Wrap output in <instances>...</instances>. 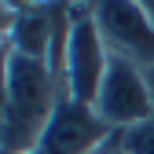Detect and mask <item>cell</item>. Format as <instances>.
I'll list each match as a JSON object with an SVG mask.
<instances>
[{
    "label": "cell",
    "instance_id": "obj_7",
    "mask_svg": "<svg viewBox=\"0 0 154 154\" xmlns=\"http://www.w3.org/2000/svg\"><path fill=\"white\" fill-rule=\"evenodd\" d=\"M114 143L121 154H154V114L140 125H128L121 132H114Z\"/></svg>",
    "mask_w": 154,
    "mask_h": 154
},
{
    "label": "cell",
    "instance_id": "obj_5",
    "mask_svg": "<svg viewBox=\"0 0 154 154\" xmlns=\"http://www.w3.org/2000/svg\"><path fill=\"white\" fill-rule=\"evenodd\" d=\"M92 15L110 55H125L143 70H154V22L143 4H92Z\"/></svg>",
    "mask_w": 154,
    "mask_h": 154
},
{
    "label": "cell",
    "instance_id": "obj_4",
    "mask_svg": "<svg viewBox=\"0 0 154 154\" xmlns=\"http://www.w3.org/2000/svg\"><path fill=\"white\" fill-rule=\"evenodd\" d=\"M110 136H114V128L95 114V106L63 95L51 121L44 125L37 150L41 154H95Z\"/></svg>",
    "mask_w": 154,
    "mask_h": 154
},
{
    "label": "cell",
    "instance_id": "obj_2",
    "mask_svg": "<svg viewBox=\"0 0 154 154\" xmlns=\"http://www.w3.org/2000/svg\"><path fill=\"white\" fill-rule=\"evenodd\" d=\"M70 48H66V95L77 103L95 106V95H99V85L106 77L110 66V48L103 41L99 26H95L92 4H70Z\"/></svg>",
    "mask_w": 154,
    "mask_h": 154
},
{
    "label": "cell",
    "instance_id": "obj_1",
    "mask_svg": "<svg viewBox=\"0 0 154 154\" xmlns=\"http://www.w3.org/2000/svg\"><path fill=\"white\" fill-rule=\"evenodd\" d=\"M63 95L66 88L48 63L4 51V154L37 150Z\"/></svg>",
    "mask_w": 154,
    "mask_h": 154
},
{
    "label": "cell",
    "instance_id": "obj_6",
    "mask_svg": "<svg viewBox=\"0 0 154 154\" xmlns=\"http://www.w3.org/2000/svg\"><path fill=\"white\" fill-rule=\"evenodd\" d=\"M59 4H4V51L48 63Z\"/></svg>",
    "mask_w": 154,
    "mask_h": 154
},
{
    "label": "cell",
    "instance_id": "obj_9",
    "mask_svg": "<svg viewBox=\"0 0 154 154\" xmlns=\"http://www.w3.org/2000/svg\"><path fill=\"white\" fill-rule=\"evenodd\" d=\"M26 154H41V150H26Z\"/></svg>",
    "mask_w": 154,
    "mask_h": 154
},
{
    "label": "cell",
    "instance_id": "obj_8",
    "mask_svg": "<svg viewBox=\"0 0 154 154\" xmlns=\"http://www.w3.org/2000/svg\"><path fill=\"white\" fill-rule=\"evenodd\" d=\"M147 73H150V85H154V70H147Z\"/></svg>",
    "mask_w": 154,
    "mask_h": 154
},
{
    "label": "cell",
    "instance_id": "obj_3",
    "mask_svg": "<svg viewBox=\"0 0 154 154\" xmlns=\"http://www.w3.org/2000/svg\"><path fill=\"white\" fill-rule=\"evenodd\" d=\"M95 114L114 128L121 132L128 125H140L154 114V85L150 73L125 59V55H110L106 77L99 85V95H95Z\"/></svg>",
    "mask_w": 154,
    "mask_h": 154
}]
</instances>
